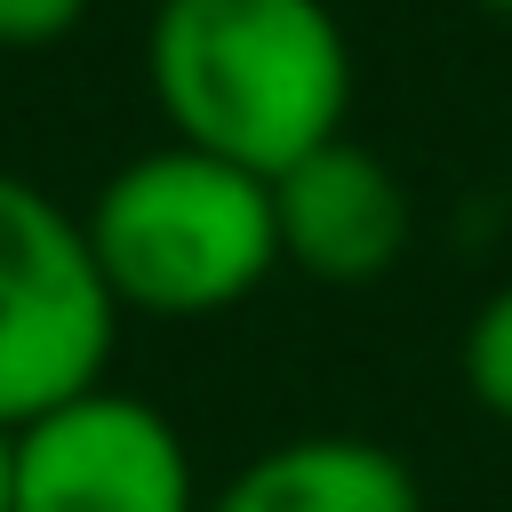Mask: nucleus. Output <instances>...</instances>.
<instances>
[{
    "label": "nucleus",
    "instance_id": "20e7f679",
    "mask_svg": "<svg viewBox=\"0 0 512 512\" xmlns=\"http://www.w3.org/2000/svg\"><path fill=\"white\" fill-rule=\"evenodd\" d=\"M16 512H200V472L144 392H80L16 432Z\"/></svg>",
    "mask_w": 512,
    "mask_h": 512
},
{
    "label": "nucleus",
    "instance_id": "f257e3e1",
    "mask_svg": "<svg viewBox=\"0 0 512 512\" xmlns=\"http://www.w3.org/2000/svg\"><path fill=\"white\" fill-rule=\"evenodd\" d=\"M144 72L176 144L264 184L336 144L352 112V40L328 0H160Z\"/></svg>",
    "mask_w": 512,
    "mask_h": 512
},
{
    "label": "nucleus",
    "instance_id": "9d476101",
    "mask_svg": "<svg viewBox=\"0 0 512 512\" xmlns=\"http://www.w3.org/2000/svg\"><path fill=\"white\" fill-rule=\"evenodd\" d=\"M480 8H496V16H512V0H480Z\"/></svg>",
    "mask_w": 512,
    "mask_h": 512
},
{
    "label": "nucleus",
    "instance_id": "423d86ee",
    "mask_svg": "<svg viewBox=\"0 0 512 512\" xmlns=\"http://www.w3.org/2000/svg\"><path fill=\"white\" fill-rule=\"evenodd\" d=\"M200 512H424V480L368 432H296L248 456Z\"/></svg>",
    "mask_w": 512,
    "mask_h": 512
},
{
    "label": "nucleus",
    "instance_id": "f03ea898",
    "mask_svg": "<svg viewBox=\"0 0 512 512\" xmlns=\"http://www.w3.org/2000/svg\"><path fill=\"white\" fill-rule=\"evenodd\" d=\"M80 224L112 304L144 320H216L280 272L272 184L192 144L112 168Z\"/></svg>",
    "mask_w": 512,
    "mask_h": 512
},
{
    "label": "nucleus",
    "instance_id": "0eeeda50",
    "mask_svg": "<svg viewBox=\"0 0 512 512\" xmlns=\"http://www.w3.org/2000/svg\"><path fill=\"white\" fill-rule=\"evenodd\" d=\"M464 392L480 400V416H496L512 432V280L480 296V312L464 320Z\"/></svg>",
    "mask_w": 512,
    "mask_h": 512
},
{
    "label": "nucleus",
    "instance_id": "1a4fd4ad",
    "mask_svg": "<svg viewBox=\"0 0 512 512\" xmlns=\"http://www.w3.org/2000/svg\"><path fill=\"white\" fill-rule=\"evenodd\" d=\"M0 512H16V432H0Z\"/></svg>",
    "mask_w": 512,
    "mask_h": 512
},
{
    "label": "nucleus",
    "instance_id": "39448f33",
    "mask_svg": "<svg viewBox=\"0 0 512 512\" xmlns=\"http://www.w3.org/2000/svg\"><path fill=\"white\" fill-rule=\"evenodd\" d=\"M272 224H280V264H296L320 288H368L408 256L416 208L408 184L368 144L336 136L272 176Z\"/></svg>",
    "mask_w": 512,
    "mask_h": 512
},
{
    "label": "nucleus",
    "instance_id": "6e6552de",
    "mask_svg": "<svg viewBox=\"0 0 512 512\" xmlns=\"http://www.w3.org/2000/svg\"><path fill=\"white\" fill-rule=\"evenodd\" d=\"M88 16V0H0V48H48Z\"/></svg>",
    "mask_w": 512,
    "mask_h": 512
},
{
    "label": "nucleus",
    "instance_id": "7ed1b4c3",
    "mask_svg": "<svg viewBox=\"0 0 512 512\" xmlns=\"http://www.w3.org/2000/svg\"><path fill=\"white\" fill-rule=\"evenodd\" d=\"M120 304L96 272L88 224L32 176L0 168V432L104 384Z\"/></svg>",
    "mask_w": 512,
    "mask_h": 512
}]
</instances>
